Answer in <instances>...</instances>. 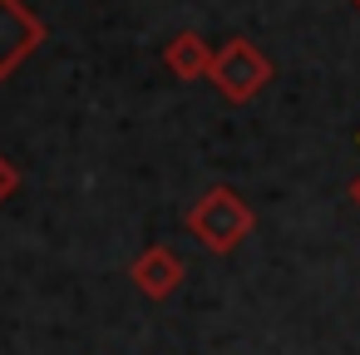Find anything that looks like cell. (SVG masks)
Here are the masks:
<instances>
[{"mask_svg":"<svg viewBox=\"0 0 360 355\" xmlns=\"http://www.w3.org/2000/svg\"><path fill=\"white\" fill-rule=\"evenodd\" d=\"M15 193H20V168H15L11 153H0V207H6Z\"/></svg>","mask_w":360,"mask_h":355,"instance_id":"cell-6","label":"cell"},{"mask_svg":"<svg viewBox=\"0 0 360 355\" xmlns=\"http://www.w3.org/2000/svg\"><path fill=\"white\" fill-rule=\"evenodd\" d=\"M350 6H355V11H360V0H350Z\"/></svg>","mask_w":360,"mask_h":355,"instance_id":"cell-8","label":"cell"},{"mask_svg":"<svg viewBox=\"0 0 360 355\" xmlns=\"http://www.w3.org/2000/svg\"><path fill=\"white\" fill-rule=\"evenodd\" d=\"M183 276H188V266H183V257H178L168 242H153V247H143V252L129 262V281H134V291L148 296V301H168V296L183 286Z\"/></svg>","mask_w":360,"mask_h":355,"instance_id":"cell-4","label":"cell"},{"mask_svg":"<svg viewBox=\"0 0 360 355\" xmlns=\"http://www.w3.org/2000/svg\"><path fill=\"white\" fill-rule=\"evenodd\" d=\"M183 227L212 252V257H232L247 237H252V227H257V212H252V202L237 193V188H227V183H212L188 212H183Z\"/></svg>","mask_w":360,"mask_h":355,"instance_id":"cell-1","label":"cell"},{"mask_svg":"<svg viewBox=\"0 0 360 355\" xmlns=\"http://www.w3.org/2000/svg\"><path fill=\"white\" fill-rule=\"evenodd\" d=\"M45 45V20L25 0H0V84Z\"/></svg>","mask_w":360,"mask_h":355,"instance_id":"cell-3","label":"cell"},{"mask_svg":"<svg viewBox=\"0 0 360 355\" xmlns=\"http://www.w3.org/2000/svg\"><path fill=\"white\" fill-rule=\"evenodd\" d=\"M271 79H276L271 60H266V55H262V45H257V40H247V35H232L227 45H217L212 70H207V84H212L227 104H252Z\"/></svg>","mask_w":360,"mask_h":355,"instance_id":"cell-2","label":"cell"},{"mask_svg":"<svg viewBox=\"0 0 360 355\" xmlns=\"http://www.w3.org/2000/svg\"><path fill=\"white\" fill-rule=\"evenodd\" d=\"M212 45L198 35V30H183V35H173L168 45H163V70L173 75V79H183V84H193V79H207V70H212Z\"/></svg>","mask_w":360,"mask_h":355,"instance_id":"cell-5","label":"cell"},{"mask_svg":"<svg viewBox=\"0 0 360 355\" xmlns=\"http://www.w3.org/2000/svg\"><path fill=\"white\" fill-rule=\"evenodd\" d=\"M355 143H360V138H355ZM350 198H355V202H360V178H355V183H350Z\"/></svg>","mask_w":360,"mask_h":355,"instance_id":"cell-7","label":"cell"}]
</instances>
